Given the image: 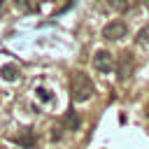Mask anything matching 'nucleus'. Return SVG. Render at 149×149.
Returning <instances> with one entry per match:
<instances>
[{
  "instance_id": "nucleus-4",
  "label": "nucleus",
  "mask_w": 149,
  "mask_h": 149,
  "mask_svg": "<svg viewBox=\"0 0 149 149\" xmlns=\"http://www.w3.org/2000/svg\"><path fill=\"white\" fill-rule=\"evenodd\" d=\"M130 72H133V54L126 51L121 56V63H119V77L126 79V77H130Z\"/></svg>"
},
{
  "instance_id": "nucleus-2",
  "label": "nucleus",
  "mask_w": 149,
  "mask_h": 149,
  "mask_svg": "<svg viewBox=\"0 0 149 149\" xmlns=\"http://www.w3.org/2000/svg\"><path fill=\"white\" fill-rule=\"evenodd\" d=\"M93 68H95L98 72H112V70H114V58H112V54H109L107 49L95 51V56H93Z\"/></svg>"
},
{
  "instance_id": "nucleus-8",
  "label": "nucleus",
  "mask_w": 149,
  "mask_h": 149,
  "mask_svg": "<svg viewBox=\"0 0 149 149\" xmlns=\"http://www.w3.org/2000/svg\"><path fill=\"white\" fill-rule=\"evenodd\" d=\"M109 7L116 9V12H126V9H128V0H112Z\"/></svg>"
},
{
  "instance_id": "nucleus-7",
  "label": "nucleus",
  "mask_w": 149,
  "mask_h": 149,
  "mask_svg": "<svg viewBox=\"0 0 149 149\" xmlns=\"http://www.w3.org/2000/svg\"><path fill=\"white\" fill-rule=\"evenodd\" d=\"M0 74H2V79H7V81H16V79H19V68H16V65H2Z\"/></svg>"
},
{
  "instance_id": "nucleus-9",
  "label": "nucleus",
  "mask_w": 149,
  "mask_h": 149,
  "mask_svg": "<svg viewBox=\"0 0 149 149\" xmlns=\"http://www.w3.org/2000/svg\"><path fill=\"white\" fill-rule=\"evenodd\" d=\"M137 42H142V44H149V26L147 28H142L140 33H137V37H135Z\"/></svg>"
},
{
  "instance_id": "nucleus-3",
  "label": "nucleus",
  "mask_w": 149,
  "mask_h": 149,
  "mask_svg": "<svg viewBox=\"0 0 149 149\" xmlns=\"http://www.w3.org/2000/svg\"><path fill=\"white\" fill-rule=\"evenodd\" d=\"M126 33H128V28H126L123 21H109V23L102 28V37H105V40H119V37H123Z\"/></svg>"
},
{
  "instance_id": "nucleus-12",
  "label": "nucleus",
  "mask_w": 149,
  "mask_h": 149,
  "mask_svg": "<svg viewBox=\"0 0 149 149\" xmlns=\"http://www.w3.org/2000/svg\"><path fill=\"white\" fill-rule=\"evenodd\" d=\"M61 130H63L61 126H54V133H51V140H56V142H58V140L63 137V133H61Z\"/></svg>"
},
{
  "instance_id": "nucleus-11",
  "label": "nucleus",
  "mask_w": 149,
  "mask_h": 149,
  "mask_svg": "<svg viewBox=\"0 0 149 149\" xmlns=\"http://www.w3.org/2000/svg\"><path fill=\"white\" fill-rule=\"evenodd\" d=\"M37 95H40V100H47V102L51 100V91L49 88H37Z\"/></svg>"
},
{
  "instance_id": "nucleus-6",
  "label": "nucleus",
  "mask_w": 149,
  "mask_h": 149,
  "mask_svg": "<svg viewBox=\"0 0 149 149\" xmlns=\"http://www.w3.org/2000/svg\"><path fill=\"white\" fill-rule=\"evenodd\" d=\"M79 114L74 112V109H68V114H65V130H77L79 128Z\"/></svg>"
},
{
  "instance_id": "nucleus-1",
  "label": "nucleus",
  "mask_w": 149,
  "mask_h": 149,
  "mask_svg": "<svg viewBox=\"0 0 149 149\" xmlns=\"http://www.w3.org/2000/svg\"><path fill=\"white\" fill-rule=\"evenodd\" d=\"M70 93L74 102H84L93 95V81L86 72H72L70 77Z\"/></svg>"
},
{
  "instance_id": "nucleus-5",
  "label": "nucleus",
  "mask_w": 149,
  "mask_h": 149,
  "mask_svg": "<svg viewBox=\"0 0 149 149\" xmlns=\"http://www.w3.org/2000/svg\"><path fill=\"white\" fill-rule=\"evenodd\" d=\"M12 140H14L16 144H21V147H35V142H37V140H35V133H33L30 128H28V130H21V133L14 135Z\"/></svg>"
},
{
  "instance_id": "nucleus-13",
  "label": "nucleus",
  "mask_w": 149,
  "mask_h": 149,
  "mask_svg": "<svg viewBox=\"0 0 149 149\" xmlns=\"http://www.w3.org/2000/svg\"><path fill=\"white\" fill-rule=\"evenodd\" d=\"M2 9H5V0H0V12H2Z\"/></svg>"
},
{
  "instance_id": "nucleus-10",
  "label": "nucleus",
  "mask_w": 149,
  "mask_h": 149,
  "mask_svg": "<svg viewBox=\"0 0 149 149\" xmlns=\"http://www.w3.org/2000/svg\"><path fill=\"white\" fill-rule=\"evenodd\" d=\"M14 5H16L19 9H28V12L33 9V2H30V0H14Z\"/></svg>"
}]
</instances>
